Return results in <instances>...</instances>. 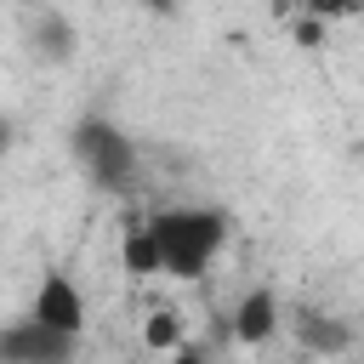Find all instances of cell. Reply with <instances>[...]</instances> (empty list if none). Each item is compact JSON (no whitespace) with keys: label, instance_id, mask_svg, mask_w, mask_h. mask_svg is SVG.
Returning <instances> with one entry per match:
<instances>
[{"label":"cell","instance_id":"1","mask_svg":"<svg viewBox=\"0 0 364 364\" xmlns=\"http://www.w3.org/2000/svg\"><path fill=\"white\" fill-rule=\"evenodd\" d=\"M165 250V279H205L228 245V216L210 205H165L148 216Z\"/></svg>","mask_w":364,"mask_h":364},{"label":"cell","instance_id":"2","mask_svg":"<svg viewBox=\"0 0 364 364\" xmlns=\"http://www.w3.org/2000/svg\"><path fill=\"white\" fill-rule=\"evenodd\" d=\"M68 148H74L80 171H85L97 188H125L131 171H136V142H131L114 119H97V114L80 119L74 136H68Z\"/></svg>","mask_w":364,"mask_h":364},{"label":"cell","instance_id":"3","mask_svg":"<svg viewBox=\"0 0 364 364\" xmlns=\"http://www.w3.org/2000/svg\"><path fill=\"white\" fill-rule=\"evenodd\" d=\"M74 347H80V336H63V330L40 324L34 313L6 324V336H0V358L6 364H63V358H74Z\"/></svg>","mask_w":364,"mask_h":364},{"label":"cell","instance_id":"4","mask_svg":"<svg viewBox=\"0 0 364 364\" xmlns=\"http://www.w3.org/2000/svg\"><path fill=\"white\" fill-rule=\"evenodd\" d=\"M28 313H34L40 324L63 330V336H85V296H80V284H74L68 273H46V279L34 284Z\"/></svg>","mask_w":364,"mask_h":364},{"label":"cell","instance_id":"5","mask_svg":"<svg viewBox=\"0 0 364 364\" xmlns=\"http://www.w3.org/2000/svg\"><path fill=\"white\" fill-rule=\"evenodd\" d=\"M273 324H279V296H273V284H250V290L233 301V313H228V330H233L239 347H262V341L273 336Z\"/></svg>","mask_w":364,"mask_h":364},{"label":"cell","instance_id":"6","mask_svg":"<svg viewBox=\"0 0 364 364\" xmlns=\"http://www.w3.org/2000/svg\"><path fill=\"white\" fill-rule=\"evenodd\" d=\"M119 273H131V279H159L165 273V250H159V233H154L148 216L125 222V233H119Z\"/></svg>","mask_w":364,"mask_h":364},{"label":"cell","instance_id":"7","mask_svg":"<svg viewBox=\"0 0 364 364\" xmlns=\"http://www.w3.org/2000/svg\"><path fill=\"white\" fill-rule=\"evenodd\" d=\"M34 46H40V57L68 63L74 46H80V34H74V23H68L57 6H40V17H34Z\"/></svg>","mask_w":364,"mask_h":364},{"label":"cell","instance_id":"8","mask_svg":"<svg viewBox=\"0 0 364 364\" xmlns=\"http://www.w3.org/2000/svg\"><path fill=\"white\" fill-rule=\"evenodd\" d=\"M142 347H148V353H182V318H176L171 307L148 313V324H142Z\"/></svg>","mask_w":364,"mask_h":364},{"label":"cell","instance_id":"9","mask_svg":"<svg viewBox=\"0 0 364 364\" xmlns=\"http://www.w3.org/2000/svg\"><path fill=\"white\" fill-rule=\"evenodd\" d=\"M296 336H301V347H318V353H347L353 347L347 324H336V318H301Z\"/></svg>","mask_w":364,"mask_h":364},{"label":"cell","instance_id":"10","mask_svg":"<svg viewBox=\"0 0 364 364\" xmlns=\"http://www.w3.org/2000/svg\"><path fill=\"white\" fill-rule=\"evenodd\" d=\"M301 11H313V17H324V23H347V17L364 11V0H301Z\"/></svg>","mask_w":364,"mask_h":364},{"label":"cell","instance_id":"11","mask_svg":"<svg viewBox=\"0 0 364 364\" xmlns=\"http://www.w3.org/2000/svg\"><path fill=\"white\" fill-rule=\"evenodd\" d=\"M324 28H330L324 17H313V11H301V23H296L290 34H296V46H307V51H318V46H324Z\"/></svg>","mask_w":364,"mask_h":364},{"label":"cell","instance_id":"12","mask_svg":"<svg viewBox=\"0 0 364 364\" xmlns=\"http://www.w3.org/2000/svg\"><path fill=\"white\" fill-rule=\"evenodd\" d=\"M136 6H142V11H159V17H165V11H176V0H136Z\"/></svg>","mask_w":364,"mask_h":364},{"label":"cell","instance_id":"13","mask_svg":"<svg viewBox=\"0 0 364 364\" xmlns=\"http://www.w3.org/2000/svg\"><path fill=\"white\" fill-rule=\"evenodd\" d=\"M11 6H23V11H40V6H46V0H11Z\"/></svg>","mask_w":364,"mask_h":364}]
</instances>
